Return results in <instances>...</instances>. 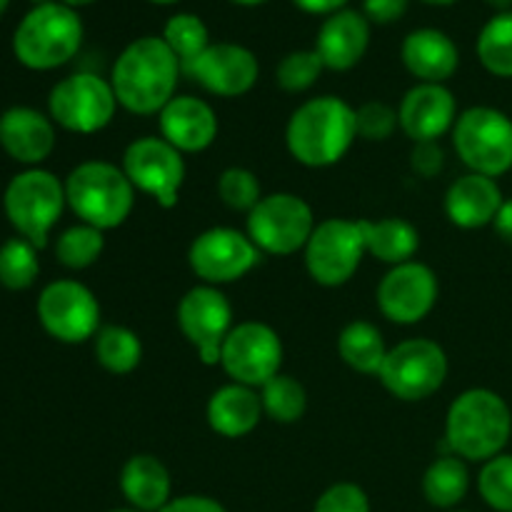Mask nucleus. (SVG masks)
Here are the masks:
<instances>
[{
  "instance_id": "48",
  "label": "nucleus",
  "mask_w": 512,
  "mask_h": 512,
  "mask_svg": "<svg viewBox=\"0 0 512 512\" xmlns=\"http://www.w3.org/2000/svg\"><path fill=\"white\" fill-rule=\"evenodd\" d=\"M230 3L243 5V8H255V5H263V3H268V0H230Z\"/></svg>"
},
{
  "instance_id": "3",
  "label": "nucleus",
  "mask_w": 512,
  "mask_h": 512,
  "mask_svg": "<svg viewBox=\"0 0 512 512\" xmlns=\"http://www.w3.org/2000/svg\"><path fill=\"white\" fill-rule=\"evenodd\" d=\"M512 433V413L493 390L473 388L453 400L445 420V443L450 455L473 463L498 458Z\"/></svg>"
},
{
  "instance_id": "8",
  "label": "nucleus",
  "mask_w": 512,
  "mask_h": 512,
  "mask_svg": "<svg viewBox=\"0 0 512 512\" xmlns=\"http://www.w3.org/2000/svg\"><path fill=\"white\" fill-rule=\"evenodd\" d=\"M378 378L390 395L405 403L425 400L443 388L448 378V355L435 340H403L388 350Z\"/></svg>"
},
{
  "instance_id": "54",
  "label": "nucleus",
  "mask_w": 512,
  "mask_h": 512,
  "mask_svg": "<svg viewBox=\"0 0 512 512\" xmlns=\"http://www.w3.org/2000/svg\"><path fill=\"white\" fill-rule=\"evenodd\" d=\"M458 512H463V510H458Z\"/></svg>"
},
{
  "instance_id": "25",
  "label": "nucleus",
  "mask_w": 512,
  "mask_h": 512,
  "mask_svg": "<svg viewBox=\"0 0 512 512\" xmlns=\"http://www.w3.org/2000/svg\"><path fill=\"white\" fill-rule=\"evenodd\" d=\"M263 418L260 395L248 385H225L215 390L208 403V423L223 438H243L253 433Z\"/></svg>"
},
{
  "instance_id": "24",
  "label": "nucleus",
  "mask_w": 512,
  "mask_h": 512,
  "mask_svg": "<svg viewBox=\"0 0 512 512\" xmlns=\"http://www.w3.org/2000/svg\"><path fill=\"white\" fill-rule=\"evenodd\" d=\"M505 203L498 180L480 173H468L455 180L445 193V213L458 228L475 230L490 225Z\"/></svg>"
},
{
  "instance_id": "40",
  "label": "nucleus",
  "mask_w": 512,
  "mask_h": 512,
  "mask_svg": "<svg viewBox=\"0 0 512 512\" xmlns=\"http://www.w3.org/2000/svg\"><path fill=\"white\" fill-rule=\"evenodd\" d=\"M313 512H370V500L360 485L338 483L320 495Z\"/></svg>"
},
{
  "instance_id": "22",
  "label": "nucleus",
  "mask_w": 512,
  "mask_h": 512,
  "mask_svg": "<svg viewBox=\"0 0 512 512\" xmlns=\"http://www.w3.org/2000/svg\"><path fill=\"white\" fill-rule=\"evenodd\" d=\"M0 145L18 163H43L55 148L53 120L45 118L40 110L25 108V105L5 110L0 115Z\"/></svg>"
},
{
  "instance_id": "10",
  "label": "nucleus",
  "mask_w": 512,
  "mask_h": 512,
  "mask_svg": "<svg viewBox=\"0 0 512 512\" xmlns=\"http://www.w3.org/2000/svg\"><path fill=\"white\" fill-rule=\"evenodd\" d=\"M118 98L110 80L95 73H73L50 90V118L70 133H98L113 120Z\"/></svg>"
},
{
  "instance_id": "32",
  "label": "nucleus",
  "mask_w": 512,
  "mask_h": 512,
  "mask_svg": "<svg viewBox=\"0 0 512 512\" xmlns=\"http://www.w3.org/2000/svg\"><path fill=\"white\" fill-rule=\"evenodd\" d=\"M160 38L173 50V55L180 63V70H185L193 60H198L208 50L210 30L200 15L175 13L165 20V28Z\"/></svg>"
},
{
  "instance_id": "35",
  "label": "nucleus",
  "mask_w": 512,
  "mask_h": 512,
  "mask_svg": "<svg viewBox=\"0 0 512 512\" xmlns=\"http://www.w3.org/2000/svg\"><path fill=\"white\" fill-rule=\"evenodd\" d=\"M105 238L103 230L93 228V225H73V228L63 230L55 243V258L60 265L70 270L90 268L95 260L103 255Z\"/></svg>"
},
{
  "instance_id": "4",
  "label": "nucleus",
  "mask_w": 512,
  "mask_h": 512,
  "mask_svg": "<svg viewBox=\"0 0 512 512\" xmlns=\"http://www.w3.org/2000/svg\"><path fill=\"white\" fill-rule=\"evenodd\" d=\"M83 35L78 10L60 0H48L23 15L13 33V53L25 68L55 70L78 55Z\"/></svg>"
},
{
  "instance_id": "52",
  "label": "nucleus",
  "mask_w": 512,
  "mask_h": 512,
  "mask_svg": "<svg viewBox=\"0 0 512 512\" xmlns=\"http://www.w3.org/2000/svg\"><path fill=\"white\" fill-rule=\"evenodd\" d=\"M30 3H35V5H40V3H48V0H30Z\"/></svg>"
},
{
  "instance_id": "33",
  "label": "nucleus",
  "mask_w": 512,
  "mask_h": 512,
  "mask_svg": "<svg viewBox=\"0 0 512 512\" xmlns=\"http://www.w3.org/2000/svg\"><path fill=\"white\" fill-rule=\"evenodd\" d=\"M260 403H263V413L268 418L288 425L303 418L305 408H308V395L298 380L278 373L260 388Z\"/></svg>"
},
{
  "instance_id": "11",
  "label": "nucleus",
  "mask_w": 512,
  "mask_h": 512,
  "mask_svg": "<svg viewBox=\"0 0 512 512\" xmlns=\"http://www.w3.org/2000/svg\"><path fill=\"white\" fill-rule=\"evenodd\" d=\"M363 255L365 240L358 220L328 218L315 225L305 245V268L318 285L338 288L358 273Z\"/></svg>"
},
{
  "instance_id": "2",
  "label": "nucleus",
  "mask_w": 512,
  "mask_h": 512,
  "mask_svg": "<svg viewBox=\"0 0 512 512\" xmlns=\"http://www.w3.org/2000/svg\"><path fill=\"white\" fill-rule=\"evenodd\" d=\"M355 138V110L335 95H320L300 105L285 130L290 155L308 168L335 165Z\"/></svg>"
},
{
  "instance_id": "49",
  "label": "nucleus",
  "mask_w": 512,
  "mask_h": 512,
  "mask_svg": "<svg viewBox=\"0 0 512 512\" xmlns=\"http://www.w3.org/2000/svg\"><path fill=\"white\" fill-rule=\"evenodd\" d=\"M425 5H438V8H448V5H455L458 0H420Z\"/></svg>"
},
{
  "instance_id": "13",
  "label": "nucleus",
  "mask_w": 512,
  "mask_h": 512,
  "mask_svg": "<svg viewBox=\"0 0 512 512\" xmlns=\"http://www.w3.org/2000/svg\"><path fill=\"white\" fill-rule=\"evenodd\" d=\"M38 320L45 333L60 343H85L100 330V305L78 280H55L40 293Z\"/></svg>"
},
{
  "instance_id": "6",
  "label": "nucleus",
  "mask_w": 512,
  "mask_h": 512,
  "mask_svg": "<svg viewBox=\"0 0 512 512\" xmlns=\"http://www.w3.org/2000/svg\"><path fill=\"white\" fill-rule=\"evenodd\" d=\"M65 203H68L65 183L40 168L15 175L3 195V208L10 225L18 230L20 238L30 240L38 250L48 245V233L63 215Z\"/></svg>"
},
{
  "instance_id": "16",
  "label": "nucleus",
  "mask_w": 512,
  "mask_h": 512,
  "mask_svg": "<svg viewBox=\"0 0 512 512\" xmlns=\"http://www.w3.org/2000/svg\"><path fill=\"white\" fill-rule=\"evenodd\" d=\"M260 250L248 235L233 228H210L193 240L188 263L205 285L240 280L258 265Z\"/></svg>"
},
{
  "instance_id": "46",
  "label": "nucleus",
  "mask_w": 512,
  "mask_h": 512,
  "mask_svg": "<svg viewBox=\"0 0 512 512\" xmlns=\"http://www.w3.org/2000/svg\"><path fill=\"white\" fill-rule=\"evenodd\" d=\"M488 5H493L498 13H503V10H510L512 8V0H485Z\"/></svg>"
},
{
  "instance_id": "30",
  "label": "nucleus",
  "mask_w": 512,
  "mask_h": 512,
  "mask_svg": "<svg viewBox=\"0 0 512 512\" xmlns=\"http://www.w3.org/2000/svg\"><path fill=\"white\" fill-rule=\"evenodd\" d=\"M95 358L108 373L128 375L143 360V343L123 325H103L95 333Z\"/></svg>"
},
{
  "instance_id": "7",
  "label": "nucleus",
  "mask_w": 512,
  "mask_h": 512,
  "mask_svg": "<svg viewBox=\"0 0 512 512\" xmlns=\"http://www.w3.org/2000/svg\"><path fill=\"white\" fill-rule=\"evenodd\" d=\"M453 143L473 173L498 178L512 168V120L503 110L478 105L458 115Z\"/></svg>"
},
{
  "instance_id": "15",
  "label": "nucleus",
  "mask_w": 512,
  "mask_h": 512,
  "mask_svg": "<svg viewBox=\"0 0 512 512\" xmlns=\"http://www.w3.org/2000/svg\"><path fill=\"white\" fill-rule=\"evenodd\" d=\"M178 325L205 365L220 363V348L233 330V308L215 285L188 290L178 305Z\"/></svg>"
},
{
  "instance_id": "34",
  "label": "nucleus",
  "mask_w": 512,
  "mask_h": 512,
  "mask_svg": "<svg viewBox=\"0 0 512 512\" xmlns=\"http://www.w3.org/2000/svg\"><path fill=\"white\" fill-rule=\"evenodd\" d=\"M40 273L38 248L25 238H10L0 245V285L8 290H25Z\"/></svg>"
},
{
  "instance_id": "50",
  "label": "nucleus",
  "mask_w": 512,
  "mask_h": 512,
  "mask_svg": "<svg viewBox=\"0 0 512 512\" xmlns=\"http://www.w3.org/2000/svg\"><path fill=\"white\" fill-rule=\"evenodd\" d=\"M148 3H153V5H175V3H180V0H148Z\"/></svg>"
},
{
  "instance_id": "14",
  "label": "nucleus",
  "mask_w": 512,
  "mask_h": 512,
  "mask_svg": "<svg viewBox=\"0 0 512 512\" xmlns=\"http://www.w3.org/2000/svg\"><path fill=\"white\" fill-rule=\"evenodd\" d=\"M123 173L128 175L133 188L148 193L163 208L178 205L180 185L185 180V160L183 153L165 138L148 135L133 140L123 153Z\"/></svg>"
},
{
  "instance_id": "28",
  "label": "nucleus",
  "mask_w": 512,
  "mask_h": 512,
  "mask_svg": "<svg viewBox=\"0 0 512 512\" xmlns=\"http://www.w3.org/2000/svg\"><path fill=\"white\" fill-rule=\"evenodd\" d=\"M338 353L358 373L378 375L385 363V355H388V348H385L383 333L373 323H368V320H353L340 333Z\"/></svg>"
},
{
  "instance_id": "53",
  "label": "nucleus",
  "mask_w": 512,
  "mask_h": 512,
  "mask_svg": "<svg viewBox=\"0 0 512 512\" xmlns=\"http://www.w3.org/2000/svg\"><path fill=\"white\" fill-rule=\"evenodd\" d=\"M110 512H140V510H110Z\"/></svg>"
},
{
  "instance_id": "29",
  "label": "nucleus",
  "mask_w": 512,
  "mask_h": 512,
  "mask_svg": "<svg viewBox=\"0 0 512 512\" xmlns=\"http://www.w3.org/2000/svg\"><path fill=\"white\" fill-rule=\"evenodd\" d=\"M468 488V468L458 455H443L423 475V493L435 508H455L468 495Z\"/></svg>"
},
{
  "instance_id": "51",
  "label": "nucleus",
  "mask_w": 512,
  "mask_h": 512,
  "mask_svg": "<svg viewBox=\"0 0 512 512\" xmlns=\"http://www.w3.org/2000/svg\"><path fill=\"white\" fill-rule=\"evenodd\" d=\"M8 5H10V0H0V15H3L5 10H8Z\"/></svg>"
},
{
  "instance_id": "17",
  "label": "nucleus",
  "mask_w": 512,
  "mask_h": 512,
  "mask_svg": "<svg viewBox=\"0 0 512 512\" xmlns=\"http://www.w3.org/2000/svg\"><path fill=\"white\" fill-rule=\"evenodd\" d=\"M438 278L423 263L393 265L378 285V308L398 325H415L435 308Z\"/></svg>"
},
{
  "instance_id": "43",
  "label": "nucleus",
  "mask_w": 512,
  "mask_h": 512,
  "mask_svg": "<svg viewBox=\"0 0 512 512\" xmlns=\"http://www.w3.org/2000/svg\"><path fill=\"white\" fill-rule=\"evenodd\" d=\"M160 512H228L218 500L205 498V495H183L173 498Z\"/></svg>"
},
{
  "instance_id": "44",
  "label": "nucleus",
  "mask_w": 512,
  "mask_h": 512,
  "mask_svg": "<svg viewBox=\"0 0 512 512\" xmlns=\"http://www.w3.org/2000/svg\"><path fill=\"white\" fill-rule=\"evenodd\" d=\"M350 0H293V5L298 10H303V13L308 15H333L338 13V10H345L348 8Z\"/></svg>"
},
{
  "instance_id": "23",
  "label": "nucleus",
  "mask_w": 512,
  "mask_h": 512,
  "mask_svg": "<svg viewBox=\"0 0 512 512\" xmlns=\"http://www.w3.org/2000/svg\"><path fill=\"white\" fill-rule=\"evenodd\" d=\"M405 68L420 83H440L453 78L460 65V50L448 33L438 28H418L405 35L400 48Z\"/></svg>"
},
{
  "instance_id": "26",
  "label": "nucleus",
  "mask_w": 512,
  "mask_h": 512,
  "mask_svg": "<svg viewBox=\"0 0 512 512\" xmlns=\"http://www.w3.org/2000/svg\"><path fill=\"white\" fill-rule=\"evenodd\" d=\"M120 490L140 512H160L170 503V473L155 455H133L120 470Z\"/></svg>"
},
{
  "instance_id": "12",
  "label": "nucleus",
  "mask_w": 512,
  "mask_h": 512,
  "mask_svg": "<svg viewBox=\"0 0 512 512\" xmlns=\"http://www.w3.org/2000/svg\"><path fill=\"white\" fill-rule=\"evenodd\" d=\"M220 365L235 383L263 388L280 373L283 343L270 325L248 320L228 333L220 348Z\"/></svg>"
},
{
  "instance_id": "20",
  "label": "nucleus",
  "mask_w": 512,
  "mask_h": 512,
  "mask_svg": "<svg viewBox=\"0 0 512 512\" xmlns=\"http://www.w3.org/2000/svg\"><path fill=\"white\" fill-rule=\"evenodd\" d=\"M368 45L370 20L365 18L363 10L345 8L323 20L315 38V53L328 70L345 73L365 58Z\"/></svg>"
},
{
  "instance_id": "38",
  "label": "nucleus",
  "mask_w": 512,
  "mask_h": 512,
  "mask_svg": "<svg viewBox=\"0 0 512 512\" xmlns=\"http://www.w3.org/2000/svg\"><path fill=\"white\" fill-rule=\"evenodd\" d=\"M218 195L230 210L250 213L260 203V183L255 173L245 168H228L218 178Z\"/></svg>"
},
{
  "instance_id": "9",
  "label": "nucleus",
  "mask_w": 512,
  "mask_h": 512,
  "mask_svg": "<svg viewBox=\"0 0 512 512\" xmlns=\"http://www.w3.org/2000/svg\"><path fill=\"white\" fill-rule=\"evenodd\" d=\"M315 230L313 208L300 195L273 193L248 213V238L270 255H293Z\"/></svg>"
},
{
  "instance_id": "45",
  "label": "nucleus",
  "mask_w": 512,
  "mask_h": 512,
  "mask_svg": "<svg viewBox=\"0 0 512 512\" xmlns=\"http://www.w3.org/2000/svg\"><path fill=\"white\" fill-rule=\"evenodd\" d=\"M493 225H495V233H498L505 243L512 245V200H505V203L500 205Z\"/></svg>"
},
{
  "instance_id": "18",
  "label": "nucleus",
  "mask_w": 512,
  "mask_h": 512,
  "mask_svg": "<svg viewBox=\"0 0 512 512\" xmlns=\"http://www.w3.org/2000/svg\"><path fill=\"white\" fill-rule=\"evenodd\" d=\"M185 75L203 85L208 93L220 98H238L258 83L260 65L250 48L238 43H210L198 60L183 70Z\"/></svg>"
},
{
  "instance_id": "39",
  "label": "nucleus",
  "mask_w": 512,
  "mask_h": 512,
  "mask_svg": "<svg viewBox=\"0 0 512 512\" xmlns=\"http://www.w3.org/2000/svg\"><path fill=\"white\" fill-rule=\"evenodd\" d=\"M398 125V113L388 103H380V100L365 103L355 110V128H358V135L363 140H378V143L388 140Z\"/></svg>"
},
{
  "instance_id": "36",
  "label": "nucleus",
  "mask_w": 512,
  "mask_h": 512,
  "mask_svg": "<svg viewBox=\"0 0 512 512\" xmlns=\"http://www.w3.org/2000/svg\"><path fill=\"white\" fill-rule=\"evenodd\" d=\"M325 70L320 55L313 50H293L285 55L275 68V80L285 93H305L318 83L320 73Z\"/></svg>"
},
{
  "instance_id": "1",
  "label": "nucleus",
  "mask_w": 512,
  "mask_h": 512,
  "mask_svg": "<svg viewBox=\"0 0 512 512\" xmlns=\"http://www.w3.org/2000/svg\"><path fill=\"white\" fill-rule=\"evenodd\" d=\"M180 63L158 35H143L123 48L110 70L118 105L135 115H155L175 98Z\"/></svg>"
},
{
  "instance_id": "31",
  "label": "nucleus",
  "mask_w": 512,
  "mask_h": 512,
  "mask_svg": "<svg viewBox=\"0 0 512 512\" xmlns=\"http://www.w3.org/2000/svg\"><path fill=\"white\" fill-rule=\"evenodd\" d=\"M475 50L488 73L512 78V10L495 13L483 25Z\"/></svg>"
},
{
  "instance_id": "5",
  "label": "nucleus",
  "mask_w": 512,
  "mask_h": 512,
  "mask_svg": "<svg viewBox=\"0 0 512 512\" xmlns=\"http://www.w3.org/2000/svg\"><path fill=\"white\" fill-rule=\"evenodd\" d=\"M70 210L98 230L118 228L135 205V188L123 168L105 160H88L70 170L65 180Z\"/></svg>"
},
{
  "instance_id": "21",
  "label": "nucleus",
  "mask_w": 512,
  "mask_h": 512,
  "mask_svg": "<svg viewBox=\"0 0 512 512\" xmlns=\"http://www.w3.org/2000/svg\"><path fill=\"white\" fill-rule=\"evenodd\" d=\"M158 115L160 135L180 153H200L218 138V118L203 98L175 95Z\"/></svg>"
},
{
  "instance_id": "47",
  "label": "nucleus",
  "mask_w": 512,
  "mask_h": 512,
  "mask_svg": "<svg viewBox=\"0 0 512 512\" xmlns=\"http://www.w3.org/2000/svg\"><path fill=\"white\" fill-rule=\"evenodd\" d=\"M60 3L63 5H68V8H83V5H90V3H95V0H60Z\"/></svg>"
},
{
  "instance_id": "19",
  "label": "nucleus",
  "mask_w": 512,
  "mask_h": 512,
  "mask_svg": "<svg viewBox=\"0 0 512 512\" xmlns=\"http://www.w3.org/2000/svg\"><path fill=\"white\" fill-rule=\"evenodd\" d=\"M455 110L458 105L445 85L418 83L405 93L403 103H400V128L413 143H430L453 128L458 120Z\"/></svg>"
},
{
  "instance_id": "27",
  "label": "nucleus",
  "mask_w": 512,
  "mask_h": 512,
  "mask_svg": "<svg viewBox=\"0 0 512 512\" xmlns=\"http://www.w3.org/2000/svg\"><path fill=\"white\" fill-rule=\"evenodd\" d=\"M363 230L365 253L375 255L378 260L390 265L410 263L420 248V233L413 223L403 218H385L373 223V220H358Z\"/></svg>"
},
{
  "instance_id": "42",
  "label": "nucleus",
  "mask_w": 512,
  "mask_h": 512,
  "mask_svg": "<svg viewBox=\"0 0 512 512\" xmlns=\"http://www.w3.org/2000/svg\"><path fill=\"white\" fill-rule=\"evenodd\" d=\"M408 5L410 0H363V15L370 23L390 25L408 13Z\"/></svg>"
},
{
  "instance_id": "37",
  "label": "nucleus",
  "mask_w": 512,
  "mask_h": 512,
  "mask_svg": "<svg viewBox=\"0 0 512 512\" xmlns=\"http://www.w3.org/2000/svg\"><path fill=\"white\" fill-rule=\"evenodd\" d=\"M480 495L498 512H512V455L500 453L488 460L478 478Z\"/></svg>"
},
{
  "instance_id": "41",
  "label": "nucleus",
  "mask_w": 512,
  "mask_h": 512,
  "mask_svg": "<svg viewBox=\"0 0 512 512\" xmlns=\"http://www.w3.org/2000/svg\"><path fill=\"white\" fill-rule=\"evenodd\" d=\"M410 165L420 178H435L445 168V150L440 148L438 140L415 143L413 153H410Z\"/></svg>"
}]
</instances>
